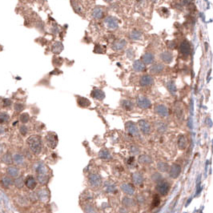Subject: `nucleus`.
Wrapping results in <instances>:
<instances>
[{
	"label": "nucleus",
	"instance_id": "nucleus-42",
	"mask_svg": "<svg viewBox=\"0 0 213 213\" xmlns=\"http://www.w3.org/2000/svg\"><path fill=\"white\" fill-rule=\"evenodd\" d=\"M53 64L55 66H60L62 64V60H60V58H55L53 60Z\"/></svg>",
	"mask_w": 213,
	"mask_h": 213
},
{
	"label": "nucleus",
	"instance_id": "nucleus-8",
	"mask_svg": "<svg viewBox=\"0 0 213 213\" xmlns=\"http://www.w3.org/2000/svg\"><path fill=\"white\" fill-rule=\"evenodd\" d=\"M105 13L106 11L103 7L98 6L92 9L91 11V16L93 17L95 19H103L105 16Z\"/></svg>",
	"mask_w": 213,
	"mask_h": 213
},
{
	"label": "nucleus",
	"instance_id": "nucleus-30",
	"mask_svg": "<svg viewBox=\"0 0 213 213\" xmlns=\"http://www.w3.org/2000/svg\"><path fill=\"white\" fill-rule=\"evenodd\" d=\"M99 156L103 160H109L112 158V156L107 149H102L99 153Z\"/></svg>",
	"mask_w": 213,
	"mask_h": 213
},
{
	"label": "nucleus",
	"instance_id": "nucleus-16",
	"mask_svg": "<svg viewBox=\"0 0 213 213\" xmlns=\"http://www.w3.org/2000/svg\"><path fill=\"white\" fill-rule=\"evenodd\" d=\"M139 130L142 131L143 134H149L151 131V127L150 124L146 120H141L139 121L138 123Z\"/></svg>",
	"mask_w": 213,
	"mask_h": 213
},
{
	"label": "nucleus",
	"instance_id": "nucleus-22",
	"mask_svg": "<svg viewBox=\"0 0 213 213\" xmlns=\"http://www.w3.org/2000/svg\"><path fill=\"white\" fill-rule=\"evenodd\" d=\"M77 103L81 108H87L91 105V101L87 98L79 96V97L77 98Z\"/></svg>",
	"mask_w": 213,
	"mask_h": 213
},
{
	"label": "nucleus",
	"instance_id": "nucleus-35",
	"mask_svg": "<svg viewBox=\"0 0 213 213\" xmlns=\"http://www.w3.org/2000/svg\"><path fill=\"white\" fill-rule=\"evenodd\" d=\"M160 197H159V195H156L154 196L153 200H152V204H151V208H155L158 207V206L160 205Z\"/></svg>",
	"mask_w": 213,
	"mask_h": 213
},
{
	"label": "nucleus",
	"instance_id": "nucleus-9",
	"mask_svg": "<svg viewBox=\"0 0 213 213\" xmlns=\"http://www.w3.org/2000/svg\"><path fill=\"white\" fill-rule=\"evenodd\" d=\"M179 52L183 56H188L191 52L190 43L187 40H183L179 45Z\"/></svg>",
	"mask_w": 213,
	"mask_h": 213
},
{
	"label": "nucleus",
	"instance_id": "nucleus-36",
	"mask_svg": "<svg viewBox=\"0 0 213 213\" xmlns=\"http://www.w3.org/2000/svg\"><path fill=\"white\" fill-rule=\"evenodd\" d=\"M85 212L86 213H97L96 210L95 209L93 206L90 204H86L85 206Z\"/></svg>",
	"mask_w": 213,
	"mask_h": 213
},
{
	"label": "nucleus",
	"instance_id": "nucleus-27",
	"mask_svg": "<svg viewBox=\"0 0 213 213\" xmlns=\"http://www.w3.org/2000/svg\"><path fill=\"white\" fill-rule=\"evenodd\" d=\"M121 104L123 107V109H125L126 111H131L133 108H134V104L130 100H127V99H124L121 102Z\"/></svg>",
	"mask_w": 213,
	"mask_h": 213
},
{
	"label": "nucleus",
	"instance_id": "nucleus-34",
	"mask_svg": "<svg viewBox=\"0 0 213 213\" xmlns=\"http://www.w3.org/2000/svg\"><path fill=\"white\" fill-rule=\"evenodd\" d=\"M94 52L99 53V54L106 52V47L101 44H96L95 46V48H94Z\"/></svg>",
	"mask_w": 213,
	"mask_h": 213
},
{
	"label": "nucleus",
	"instance_id": "nucleus-32",
	"mask_svg": "<svg viewBox=\"0 0 213 213\" xmlns=\"http://www.w3.org/2000/svg\"><path fill=\"white\" fill-rule=\"evenodd\" d=\"M26 186L29 187L30 189H34L35 187V186H36V182H35V180H34L33 177L30 176V177H28L26 179Z\"/></svg>",
	"mask_w": 213,
	"mask_h": 213
},
{
	"label": "nucleus",
	"instance_id": "nucleus-20",
	"mask_svg": "<svg viewBox=\"0 0 213 213\" xmlns=\"http://www.w3.org/2000/svg\"><path fill=\"white\" fill-rule=\"evenodd\" d=\"M121 189L127 195H133L135 192L134 186L131 183H123L121 185Z\"/></svg>",
	"mask_w": 213,
	"mask_h": 213
},
{
	"label": "nucleus",
	"instance_id": "nucleus-5",
	"mask_svg": "<svg viewBox=\"0 0 213 213\" xmlns=\"http://www.w3.org/2000/svg\"><path fill=\"white\" fill-rule=\"evenodd\" d=\"M88 183L91 187L97 188V187H100L102 179H101L100 176L97 174H91L88 178Z\"/></svg>",
	"mask_w": 213,
	"mask_h": 213
},
{
	"label": "nucleus",
	"instance_id": "nucleus-45",
	"mask_svg": "<svg viewBox=\"0 0 213 213\" xmlns=\"http://www.w3.org/2000/svg\"><path fill=\"white\" fill-rule=\"evenodd\" d=\"M133 160H134V158H133V157H131V159H129V160H128V164H132V163H133L132 161Z\"/></svg>",
	"mask_w": 213,
	"mask_h": 213
},
{
	"label": "nucleus",
	"instance_id": "nucleus-40",
	"mask_svg": "<svg viewBox=\"0 0 213 213\" xmlns=\"http://www.w3.org/2000/svg\"><path fill=\"white\" fill-rule=\"evenodd\" d=\"M20 119H21V120H22V123H26V122L29 120V116H28V114L24 113V114H22V116H21Z\"/></svg>",
	"mask_w": 213,
	"mask_h": 213
},
{
	"label": "nucleus",
	"instance_id": "nucleus-37",
	"mask_svg": "<svg viewBox=\"0 0 213 213\" xmlns=\"http://www.w3.org/2000/svg\"><path fill=\"white\" fill-rule=\"evenodd\" d=\"M126 56H127V58L129 59V60H132L133 58L135 57V51L133 49L129 48L127 50V51H126Z\"/></svg>",
	"mask_w": 213,
	"mask_h": 213
},
{
	"label": "nucleus",
	"instance_id": "nucleus-47",
	"mask_svg": "<svg viewBox=\"0 0 213 213\" xmlns=\"http://www.w3.org/2000/svg\"><path fill=\"white\" fill-rule=\"evenodd\" d=\"M22 1H26V0H22Z\"/></svg>",
	"mask_w": 213,
	"mask_h": 213
},
{
	"label": "nucleus",
	"instance_id": "nucleus-46",
	"mask_svg": "<svg viewBox=\"0 0 213 213\" xmlns=\"http://www.w3.org/2000/svg\"><path fill=\"white\" fill-rule=\"evenodd\" d=\"M106 3H112L113 1H115V0H104Z\"/></svg>",
	"mask_w": 213,
	"mask_h": 213
},
{
	"label": "nucleus",
	"instance_id": "nucleus-23",
	"mask_svg": "<svg viewBox=\"0 0 213 213\" xmlns=\"http://www.w3.org/2000/svg\"><path fill=\"white\" fill-rule=\"evenodd\" d=\"M187 145V139L185 138V136L181 135H179V138H178V147L180 150H184L186 148V147Z\"/></svg>",
	"mask_w": 213,
	"mask_h": 213
},
{
	"label": "nucleus",
	"instance_id": "nucleus-17",
	"mask_svg": "<svg viewBox=\"0 0 213 213\" xmlns=\"http://www.w3.org/2000/svg\"><path fill=\"white\" fill-rule=\"evenodd\" d=\"M155 61V55L152 52H146L142 56V62L145 65L152 64Z\"/></svg>",
	"mask_w": 213,
	"mask_h": 213
},
{
	"label": "nucleus",
	"instance_id": "nucleus-33",
	"mask_svg": "<svg viewBox=\"0 0 213 213\" xmlns=\"http://www.w3.org/2000/svg\"><path fill=\"white\" fill-rule=\"evenodd\" d=\"M156 127L157 130L160 132H164L167 130V125L163 122H157L156 123Z\"/></svg>",
	"mask_w": 213,
	"mask_h": 213
},
{
	"label": "nucleus",
	"instance_id": "nucleus-14",
	"mask_svg": "<svg viewBox=\"0 0 213 213\" xmlns=\"http://www.w3.org/2000/svg\"><path fill=\"white\" fill-rule=\"evenodd\" d=\"M126 45H127V41L123 39H119L115 43H113L112 48L115 51H119L123 50L124 47H126Z\"/></svg>",
	"mask_w": 213,
	"mask_h": 213
},
{
	"label": "nucleus",
	"instance_id": "nucleus-13",
	"mask_svg": "<svg viewBox=\"0 0 213 213\" xmlns=\"http://www.w3.org/2000/svg\"><path fill=\"white\" fill-rule=\"evenodd\" d=\"M160 59L161 61L164 64H171L173 60V55L171 51H165L160 53Z\"/></svg>",
	"mask_w": 213,
	"mask_h": 213
},
{
	"label": "nucleus",
	"instance_id": "nucleus-39",
	"mask_svg": "<svg viewBox=\"0 0 213 213\" xmlns=\"http://www.w3.org/2000/svg\"><path fill=\"white\" fill-rule=\"evenodd\" d=\"M167 43H168V44H167L168 47L169 49H171V50L174 49L176 47V41H174V40H171V41H168Z\"/></svg>",
	"mask_w": 213,
	"mask_h": 213
},
{
	"label": "nucleus",
	"instance_id": "nucleus-4",
	"mask_svg": "<svg viewBox=\"0 0 213 213\" xmlns=\"http://www.w3.org/2000/svg\"><path fill=\"white\" fill-rule=\"evenodd\" d=\"M157 191L162 195H166L168 194V191L170 190V184L164 181V180H160V182H158V184L156 186Z\"/></svg>",
	"mask_w": 213,
	"mask_h": 213
},
{
	"label": "nucleus",
	"instance_id": "nucleus-25",
	"mask_svg": "<svg viewBox=\"0 0 213 213\" xmlns=\"http://www.w3.org/2000/svg\"><path fill=\"white\" fill-rule=\"evenodd\" d=\"M64 50V45L61 42H55L52 46V51L55 54H60Z\"/></svg>",
	"mask_w": 213,
	"mask_h": 213
},
{
	"label": "nucleus",
	"instance_id": "nucleus-31",
	"mask_svg": "<svg viewBox=\"0 0 213 213\" xmlns=\"http://www.w3.org/2000/svg\"><path fill=\"white\" fill-rule=\"evenodd\" d=\"M157 168H158L159 171H160L162 172H165L169 169V166L165 162H159L157 164Z\"/></svg>",
	"mask_w": 213,
	"mask_h": 213
},
{
	"label": "nucleus",
	"instance_id": "nucleus-3",
	"mask_svg": "<svg viewBox=\"0 0 213 213\" xmlns=\"http://www.w3.org/2000/svg\"><path fill=\"white\" fill-rule=\"evenodd\" d=\"M46 142H47V145L50 148L54 149L58 144L57 135L53 132H49L46 136Z\"/></svg>",
	"mask_w": 213,
	"mask_h": 213
},
{
	"label": "nucleus",
	"instance_id": "nucleus-21",
	"mask_svg": "<svg viewBox=\"0 0 213 213\" xmlns=\"http://www.w3.org/2000/svg\"><path fill=\"white\" fill-rule=\"evenodd\" d=\"M38 179L40 183H44L47 181V169L45 167L39 168L38 172Z\"/></svg>",
	"mask_w": 213,
	"mask_h": 213
},
{
	"label": "nucleus",
	"instance_id": "nucleus-15",
	"mask_svg": "<svg viewBox=\"0 0 213 213\" xmlns=\"http://www.w3.org/2000/svg\"><path fill=\"white\" fill-rule=\"evenodd\" d=\"M150 72L153 75H159L161 72L164 70V64H160V63H156V64H153L151 67H150Z\"/></svg>",
	"mask_w": 213,
	"mask_h": 213
},
{
	"label": "nucleus",
	"instance_id": "nucleus-43",
	"mask_svg": "<svg viewBox=\"0 0 213 213\" xmlns=\"http://www.w3.org/2000/svg\"><path fill=\"white\" fill-rule=\"evenodd\" d=\"M192 0H181V6H184V7H187L191 3Z\"/></svg>",
	"mask_w": 213,
	"mask_h": 213
},
{
	"label": "nucleus",
	"instance_id": "nucleus-24",
	"mask_svg": "<svg viewBox=\"0 0 213 213\" xmlns=\"http://www.w3.org/2000/svg\"><path fill=\"white\" fill-rule=\"evenodd\" d=\"M139 162L140 164H142L147 165L152 163V160L147 155H142V156H140L139 157Z\"/></svg>",
	"mask_w": 213,
	"mask_h": 213
},
{
	"label": "nucleus",
	"instance_id": "nucleus-29",
	"mask_svg": "<svg viewBox=\"0 0 213 213\" xmlns=\"http://www.w3.org/2000/svg\"><path fill=\"white\" fill-rule=\"evenodd\" d=\"M167 88L169 91V92L172 94V95H176V86L175 84V82L173 81H168L167 82Z\"/></svg>",
	"mask_w": 213,
	"mask_h": 213
},
{
	"label": "nucleus",
	"instance_id": "nucleus-19",
	"mask_svg": "<svg viewBox=\"0 0 213 213\" xmlns=\"http://www.w3.org/2000/svg\"><path fill=\"white\" fill-rule=\"evenodd\" d=\"M145 64L142 62V60H135L133 64V70L136 72H143L145 71Z\"/></svg>",
	"mask_w": 213,
	"mask_h": 213
},
{
	"label": "nucleus",
	"instance_id": "nucleus-38",
	"mask_svg": "<svg viewBox=\"0 0 213 213\" xmlns=\"http://www.w3.org/2000/svg\"><path fill=\"white\" fill-rule=\"evenodd\" d=\"M175 112H176V116H178V118H181L183 116V109L180 107H176Z\"/></svg>",
	"mask_w": 213,
	"mask_h": 213
},
{
	"label": "nucleus",
	"instance_id": "nucleus-44",
	"mask_svg": "<svg viewBox=\"0 0 213 213\" xmlns=\"http://www.w3.org/2000/svg\"><path fill=\"white\" fill-rule=\"evenodd\" d=\"M15 109H16L18 112H20V111H22V109H23V105L17 103V104H15Z\"/></svg>",
	"mask_w": 213,
	"mask_h": 213
},
{
	"label": "nucleus",
	"instance_id": "nucleus-2",
	"mask_svg": "<svg viewBox=\"0 0 213 213\" xmlns=\"http://www.w3.org/2000/svg\"><path fill=\"white\" fill-rule=\"evenodd\" d=\"M104 24L109 30H116L119 27V20L116 17L108 16L104 20Z\"/></svg>",
	"mask_w": 213,
	"mask_h": 213
},
{
	"label": "nucleus",
	"instance_id": "nucleus-18",
	"mask_svg": "<svg viewBox=\"0 0 213 213\" xmlns=\"http://www.w3.org/2000/svg\"><path fill=\"white\" fill-rule=\"evenodd\" d=\"M91 95L94 99H98V100H103V99L105 98V93L102 91V90L99 89V88H95V89L91 91Z\"/></svg>",
	"mask_w": 213,
	"mask_h": 213
},
{
	"label": "nucleus",
	"instance_id": "nucleus-11",
	"mask_svg": "<svg viewBox=\"0 0 213 213\" xmlns=\"http://www.w3.org/2000/svg\"><path fill=\"white\" fill-rule=\"evenodd\" d=\"M154 83V78L149 75H144L141 76L139 79V84L142 87H149Z\"/></svg>",
	"mask_w": 213,
	"mask_h": 213
},
{
	"label": "nucleus",
	"instance_id": "nucleus-6",
	"mask_svg": "<svg viewBox=\"0 0 213 213\" xmlns=\"http://www.w3.org/2000/svg\"><path fill=\"white\" fill-rule=\"evenodd\" d=\"M125 128H126V131H127V133L129 135H131L132 136H135V137H137V136H139V129L136 124L133 122H127L125 124Z\"/></svg>",
	"mask_w": 213,
	"mask_h": 213
},
{
	"label": "nucleus",
	"instance_id": "nucleus-41",
	"mask_svg": "<svg viewBox=\"0 0 213 213\" xmlns=\"http://www.w3.org/2000/svg\"><path fill=\"white\" fill-rule=\"evenodd\" d=\"M152 179H153L155 182H160L161 180V176L160 174H154L152 176Z\"/></svg>",
	"mask_w": 213,
	"mask_h": 213
},
{
	"label": "nucleus",
	"instance_id": "nucleus-28",
	"mask_svg": "<svg viewBox=\"0 0 213 213\" xmlns=\"http://www.w3.org/2000/svg\"><path fill=\"white\" fill-rule=\"evenodd\" d=\"M132 179L136 185H140L143 182V178L142 175L139 173H135L132 176Z\"/></svg>",
	"mask_w": 213,
	"mask_h": 213
},
{
	"label": "nucleus",
	"instance_id": "nucleus-26",
	"mask_svg": "<svg viewBox=\"0 0 213 213\" xmlns=\"http://www.w3.org/2000/svg\"><path fill=\"white\" fill-rule=\"evenodd\" d=\"M129 38L131 40H140L142 39V33L138 30H132L130 34H129Z\"/></svg>",
	"mask_w": 213,
	"mask_h": 213
},
{
	"label": "nucleus",
	"instance_id": "nucleus-1",
	"mask_svg": "<svg viewBox=\"0 0 213 213\" xmlns=\"http://www.w3.org/2000/svg\"><path fill=\"white\" fill-rule=\"evenodd\" d=\"M27 143L30 150L34 154H39L42 150V140L39 135H32L27 139Z\"/></svg>",
	"mask_w": 213,
	"mask_h": 213
},
{
	"label": "nucleus",
	"instance_id": "nucleus-10",
	"mask_svg": "<svg viewBox=\"0 0 213 213\" xmlns=\"http://www.w3.org/2000/svg\"><path fill=\"white\" fill-rule=\"evenodd\" d=\"M180 172H181V167H180V165H179L178 164H174L170 168L169 175L173 179H176L180 175Z\"/></svg>",
	"mask_w": 213,
	"mask_h": 213
},
{
	"label": "nucleus",
	"instance_id": "nucleus-12",
	"mask_svg": "<svg viewBox=\"0 0 213 213\" xmlns=\"http://www.w3.org/2000/svg\"><path fill=\"white\" fill-rule=\"evenodd\" d=\"M155 112L162 117H167L169 115L168 108L164 104H158L155 108Z\"/></svg>",
	"mask_w": 213,
	"mask_h": 213
},
{
	"label": "nucleus",
	"instance_id": "nucleus-7",
	"mask_svg": "<svg viewBox=\"0 0 213 213\" xmlns=\"http://www.w3.org/2000/svg\"><path fill=\"white\" fill-rule=\"evenodd\" d=\"M137 105H138L139 108L142 109H147L150 108L151 107V102L150 100L148 98L145 97V96H143V95H139L137 98V100H136Z\"/></svg>",
	"mask_w": 213,
	"mask_h": 213
}]
</instances>
